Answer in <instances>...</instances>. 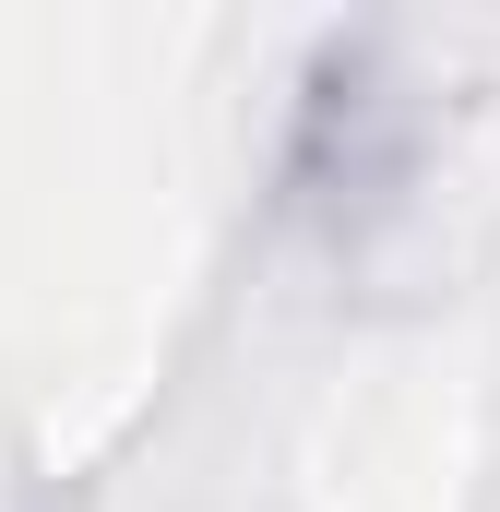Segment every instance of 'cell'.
I'll use <instances>...</instances> for the list:
<instances>
[{
  "instance_id": "6da1fadb",
  "label": "cell",
  "mask_w": 500,
  "mask_h": 512,
  "mask_svg": "<svg viewBox=\"0 0 500 512\" xmlns=\"http://www.w3.org/2000/svg\"><path fill=\"white\" fill-rule=\"evenodd\" d=\"M441 167H453V96H441L429 48L393 24L322 36V60L298 72V108H286V155H274L286 215L334 262H370L393 227L429 215Z\"/></svg>"
}]
</instances>
